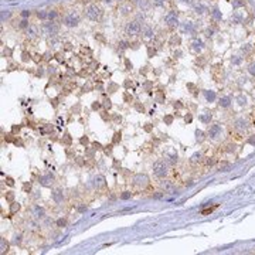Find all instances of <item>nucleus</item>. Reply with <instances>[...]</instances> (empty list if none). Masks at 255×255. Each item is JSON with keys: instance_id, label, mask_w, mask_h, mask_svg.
Listing matches in <instances>:
<instances>
[{"instance_id": "obj_11", "label": "nucleus", "mask_w": 255, "mask_h": 255, "mask_svg": "<svg viewBox=\"0 0 255 255\" xmlns=\"http://www.w3.org/2000/svg\"><path fill=\"white\" fill-rule=\"evenodd\" d=\"M218 132H220V128H218L217 125H214L211 128V129H210V136H213V138H216V136L218 135Z\"/></svg>"}, {"instance_id": "obj_12", "label": "nucleus", "mask_w": 255, "mask_h": 255, "mask_svg": "<svg viewBox=\"0 0 255 255\" xmlns=\"http://www.w3.org/2000/svg\"><path fill=\"white\" fill-rule=\"evenodd\" d=\"M34 214H36V217H43L44 216V210L43 208H40V207H36V208H34Z\"/></svg>"}, {"instance_id": "obj_7", "label": "nucleus", "mask_w": 255, "mask_h": 255, "mask_svg": "<svg viewBox=\"0 0 255 255\" xmlns=\"http://www.w3.org/2000/svg\"><path fill=\"white\" fill-rule=\"evenodd\" d=\"M38 34H40V31H38L37 26H28V28H27V36L28 37L34 38V37H37Z\"/></svg>"}, {"instance_id": "obj_16", "label": "nucleus", "mask_w": 255, "mask_h": 255, "mask_svg": "<svg viewBox=\"0 0 255 255\" xmlns=\"http://www.w3.org/2000/svg\"><path fill=\"white\" fill-rule=\"evenodd\" d=\"M57 16H58V13H57L55 10L48 11V19H50V20H54V19H57Z\"/></svg>"}, {"instance_id": "obj_10", "label": "nucleus", "mask_w": 255, "mask_h": 255, "mask_svg": "<svg viewBox=\"0 0 255 255\" xmlns=\"http://www.w3.org/2000/svg\"><path fill=\"white\" fill-rule=\"evenodd\" d=\"M166 22L172 26V24H174V23H177V20H176V16H174L173 13H170L169 16H166Z\"/></svg>"}, {"instance_id": "obj_13", "label": "nucleus", "mask_w": 255, "mask_h": 255, "mask_svg": "<svg viewBox=\"0 0 255 255\" xmlns=\"http://www.w3.org/2000/svg\"><path fill=\"white\" fill-rule=\"evenodd\" d=\"M120 10H122V14H128L130 10H132V6L128 4V6H122L120 7Z\"/></svg>"}, {"instance_id": "obj_4", "label": "nucleus", "mask_w": 255, "mask_h": 255, "mask_svg": "<svg viewBox=\"0 0 255 255\" xmlns=\"http://www.w3.org/2000/svg\"><path fill=\"white\" fill-rule=\"evenodd\" d=\"M125 31L128 36H138L139 33H141V24L138 22H130L128 23V26H126Z\"/></svg>"}, {"instance_id": "obj_6", "label": "nucleus", "mask_w": 255, "mask_h": 255, "mask_svg": "<svg viewBox=\"0 0 255 255\" xmlns=\"http://www.w3.org/2000/svg\"><path fill=\"white\" fill-rule=\"evenodd\" d=\"M44 31L45 34H57L58 31V26L55 24V23H47V24H44Z\"/></svg>"}, {"instance_id": "obj_14", "label": "nucleus", "mask_w": 255, "mask_h": 255, "mask_svg": "<svg viewBox=\"0 0 255 255\" xmlns=\"http://www.w3.org/2000/svg\"><path fill=\"white\" fill-rule=\"evenodd\" d=\"M37 17L38 19H45V17H48V13H47V11H44V10H38Z\"/></svg>"}, {"instance_id": "obj_5", "label": "nucleus", "mask_w": 255, "mask_h": 255, "mask_svg": "<svg viewBox=\"0 0 255 255\" xmlns=\"http://www.w3.org/2000/svg\"><path fill=\"white\" fill-rule=\"evenodd\" d=\"M133 181H135V184L138 187H146L149 184V177L146 174H138V176H135Z\"/></svg>"}, {"instance_id": "obj_15", "label": "nucleus", "mask_w": 255, "mask_h": 255, "mask_svg": "<svg viewBox=\"0 0 255 255\" xmlns=\"http://www.w3.org/2000/svg\"><path fill=\"white\" fill-rule=\"evenodd\" d=\"M0 244H1V252L4 254V252H7V242H4V238H1V241H0Z\"/></svg>"}, {"instance_id": "obj_22", "label": "nucleus", "mask_w": 255, "mask_h": 255, "mask_svg": "<svg viewBox=\"0 0 255 255\" xmlns=\"http://www.w3.org/2000/svg\"><path fill=\"white\" fill-rule=\"evenodd\" d=\"M250 71H251V72H252V74H255V65H254V64L251 65V68H250Z\"/></svg>"}, {"instance_id": "obj_2", "label": "nucleus", "mask_w": 255, "mask_h": 255, "mask_svg": "<svg viewBox=\"0 0 255 255\" xmlns=\"http://www.w3.org/2000/svg\"><path fill=\"white\" fill-rule=\"evenodd\" d=\"M153 173L156 174L158 177H164L166 174H167V164L166 162H163V160H159L153 164Z\"/></svg>"}, {"instance_id": "obj_23", "label": "nucleus", "mask_w": 255, "mask_h": 255, "mask_svg": "<svg viewBox=\"0 0 255 255\" xmlns=\"http://www.w3.org/2000/svg\"><path fill=\"white\" fill-rule=\"evenodd\" d=\"M155 3L158 6H160V4H163V0H155Z\"/></svg>"}, {"instance_id": "obj_24", "label": "nucleus", "mask_w": 255, "mask_h": 255, "mask_svg": "<svg viewBox=\"0 0 255 255\" xmlns=\"http://www.w3.org/2000/svg\"><path fill=\"white\" fill-rule=\"evenodd\" d=\"M129 197H130V194H129V193H126V194H123V196H122V198H129Z\"/></svg>"}, {"instance_id": "obj_3", "label": "nucleus", "mask_w": 255, "mask_h": 255, "mask_svg": "<svg viewBox=\"0 0 255 255\" xmlns=\"http://www.w3.org/2000/svg\"><path fill=\"white\" fill-rule=\"evenodd\" d=\"M80 23V14L75 13V11H71L68 14H65L64 17V24L65 26H70V27H74Z\"/></svg>"}, {"instance_id": "obj_19", "label": "nucleus", "mask_w": 255, "mask_h": 255, "mask_svg": "<svg viewBox=\"0 0 255 255\" xmlns=\"http://www.w3.org/2000/svg\"><path fill=\"white\" fill-rule=\"evenodd\" d=\"M20 27H22V28H26V27H28V23H27V20H22V23H20Z\"/></svg>"}, {"instance_id": "obj_8", "label": "nucleus", "mask_w": 255, "mask_h": 255, "mask_svg": "<svg viewBox=\"0 0 255 255\" xmlns=\"http://www.w3.org/2000/svg\"><path fill=\"white\" fill-rule=\"evenodd\" d=\"M160 187H162L164 191H172L173 190V184H172L169 180H163L162 183H160Z\"/></svg>"}, {"instance_id": "obj_18", "label": "nucleus", "mask_w": 255, "mask_h": 255, "mask_svg": "<svg viewBox=\"0 0 255 255\" xmlns=\"http://www.w3.org/2000/svg\"><path fill=\"white\" fill-rule=\"evenodd\" d=\"M216 207H217V206L211 207V208H207V210H203V211H201V214H208V213H211L213 210H214V208H216Z\"/></svg>"}, {"instance_id": "obj_20", "label": "nucleus", "mask_w": 255, "mask_h": 255, "mask_svg": "<svg viewBox=\"0 0 255 255\" xmlns=\"http://www.w3.org/2000/svg\"><path fill=\"white\" fill-rule=\"evenodd\" d=\"M57 224H58L60 227H64V225H65V220H58V221H57Z\"/></svg>"}, {"instance_id": "obj_21", "label": "nucleus", "mask_w": 255, "mask_h": 255, "mask_svg": "<svg viewBox=\"0 0 255 255\" xmlns=\"http://www.w3.org/2000/svg\"><path fill=\"white\" fill-rule=\"evenodd\" d=\"M16 210H19V204H17V206L14 204V206L11 207V211H16Z\"/></svg>"}, {"instance_id": "obj_17", "label": "nucleus", "mask_w": 255, "mask_h": 255, "mask_svg": "<svg viewBox=\"0 0 255 255\" xmlns=\"http://www.w3.org/2000/svg\"><path fill=\"white\" fill-rule=\"evenodd\" d=\"M103 180L105 179H103L102 176H98L97 179H95V184L97 186H103Z\"/></svg>"}, {"instance_id": "obj_9", "label": "nucleus", "mask_w": 255, "mask_h": 255, "mask_svg": "<svg viewBox=\"0 0 255 255\" xmlns=\"http://www.w3.org/2000/svg\"><path fill=\"white\" fill-rule=\"evenodd\" d=\"M53 198H54L55 203H61V201H62V198H64L62 191H61V190H55L54 193H53Z\"/></svg>"}, {"instance_id": "obj_25", "label": "nucleus", "mask_w": 255, "mask_h": 255, "mask_svg": "<svg viewBox=\"0 0 255 255\" xmlns=\"http://www.w3.org/2000/svg\"><path fill=\"white\" fill-rule=\"evenodd\" d=\"M27 16H30V11H24L23 13V17H27Z\"/></svg>"}, {"instance_id": "obj_1", "label": "nucleus", "mask_w": 255, "mask_h": 255, "mask_svg": "<svg viewBox=\"0 0 255 255\" xmlns=\"http://www.w3.org/2000/svg\"><path fill=\"white\" fill-rule=\"evenodd\" d=\"M85 13H87L88 19L92 20V22H97V20H99V19L102 17V10H101V7L97 6V4L88 6V9L85 10Z\"/></svg>"}]
</instances>
